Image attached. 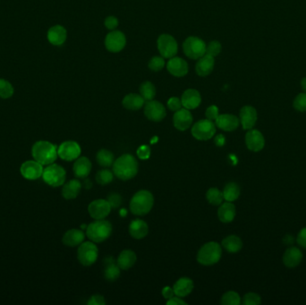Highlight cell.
Wrapping results in <instances>:
<instances>
[{"instance_id": "1", "label": "cell", "mask_w": 306, "mask_h": 305, "mask_svg": "<svg viewBox=\"0 0 306 305\" xmlns=\"http://www.w3.org/2000/svg\"><path fill=\"white\" fill-rule=\"evenodd\" d=\"M139 165L136 157L130 154H124L113 163V173L120 180L127 181L134 178L138 173Z\"/></svg>"}, {"instance_id": "2", "label": "cell", "mask_w": 306, "mask_h": 305, "mask_svg": "<svg viewBox=\"0 0 306 305\" xmlns=\"http://www.w3.org/2000/svg\"><path fill=\"white\" fill-rule=\"evenodd\" d=\"M31 154L34 160L41 165L52 164L58 156L57 146L47 141H39L33 144Z\"/></svg>"}, {"instance_id": "3", "label": "cell", "mask_w": 306, "mask_h": 305, "mask_svg": "<svg viewBox=\"0 0 306 305\" xmlns=\"http://www.w3.org/2000/svg\"><path fill=\"white\" fill-rule=\"evenodd\" d=\"M154 205L153 193L147 190L136 192L130 201V210L136 216H145L152 210Z\"/></svg>"}, {"instance_id": "4", "label": "cell", "mask_w": 306, "mask_h": 305, "mask_svg": "<svg viewBox=\"0 0 306 305\" xmlns=\"http://www.w3.org/2000/svg\"><path fill=\"white\" fill-rule=\"evenodd\" d=\"M221 256V246L216 242H210L202 245L199 250L197 254V262L203 266H212L219 262Z\"/></svg>"}, {"instance_id": "5", "label": "cell", "mask_w": 306, "mask_h": 305, "mask_svg": "<svg viewBox=\"0 0 306 305\" xmlns=\"http://www.w3.org/2000/svg\"><path fill=\"white\" fill-rule=\"evenodd\" d=\"M112 233V225L108 220L96 219L86 228V236L93 243H101L108 239Z\"/></svg>"}, {"instance_id": "6", "label": "cell", "mask_w": 306, "mask_h": 305, "mask_svg": "<svg viewBox=\"0 0 306 305\" xmlns=\"http://www.w3.org/2000/svg\"><path fill=\"white\" fill-rule=\"evenodd\" d=\"M44 182L52 187H58L66 182V172L64 167L57 164H50L43 170Z\"/></svg>"}, {"instance_id": "7", "label": "cell", "mask_w": 306, "mask_h": 305, "mask_svg": "<svg viewBox=\"0 0 306 305\" xmlns=\"http://www.w3.org/2000/svg\"><path fill=\"white\" fill-rule=\"evenodd\" d=\"M99 255V251L95 243L83 242L79 245L77 250V258L82 265L85 267L92 266L96 262Z\"/></svg>"}, {"instance_id": "8", "label": "cell", "mask_w": 306, "mask_h": 305, "mask_svg": "<svg viewBox=\"0 0 306 305\" xmlns=\"http://www.w3.org/2000/svg\"><path fill=\"white\" fill-rule=\"evenodd\" d=\"M183 50L189 58L199 59L206 54V44L200 38L191 36L184 40Z\"/></svg>"}, {"instance_id": "9", "label": "cell", "mask_w": 306, "mask_h": 305, "mask_svg": "<svg viewBox=\"0 0 306 305\" xmlns=\"http://www.w3.org/2000/svg\"><path fill=\"white\" fill-rule=\"evenodd\" d=\"M216 125L209 119H201L192 127V135L198 141H208L216 134Z\"/></svg>"}, {"instance_id": "10", "label": "cell", "mask_w": 306, "mask_h": 305, "mask_svg": "<svg viewBox=\"0 0 306 305\" xmlns=\"http://www.w3.org/2000/svg\"><path fill=\"white\" fill-rule=\"evenodd\" d=\"M157 49L161 57L172 58L175 57L178 51V45L173 36L162 34L157 39Z\"/></svg>"}, {"instance_id": "11", "label": "cell", "mask_w": 306, "mask_h": 305, "mask_svg": "<svg viewBox=\"0 0 306 305\" xmlns=\"http://www.w3.org/2000/svg\"><path fill=\"white\" fill-rule=\"evenodd\" d=\"M82 152L81 147L75 141H66L57 149V154L66 161H73L78 158Z\"/></svg>"}, {"instance_id": "12", "label": "cell", "mask_w": 306, "mask_h": 305, "mask_svg": "<svg viewBox=\"0 0 306 305\" xmlns=\"http://www.w3.org/2000/svg\"><path fill=\"white\" fill-rule=\"evenodd\" d=\"M126 44L127 38L122 31L114 30L106 36V48L110 52H120L126 47Z\"/></svg>"}, {"instance_id": "13", "label": "cell", "mask_w": 306, "mask_h": 305, "mask_svg": "<svg viewBox=\"0 0 306 305\" xmlns=\"http://www.w3.org/2000/svg\"><path fill=\"white\" fill-rule=\"evenodd\" d=\"M145 115L151 121L160 122L166 118V109L158 101H147L145 104Z\"/></svg>"}, {"instance_id": "14", "label": "cell", "mask_w": 306, "mask_h": 305, "mask_svg": "<svg viewBox=\"0 0 306 305\" xmlns=\"http://www.w3.org/2000/svg\"><path fill=\"white\" fill-rule=\"evenodd\" d=\"M111 206L109 201L103 199H99L92 201L88 207V212L92 218L96 219H104L111 212Z\"/></svg>"}, {"instance_id": "15", "label": "cell", "mask_w": 306, "mask_h": 305, "mask_svg": "<svg viewBox=\"0 0 306 305\" xmlns=\"http://www.w3.org/2000/svg\"><path fill=\"white\" fill-rule=\"evenodd\" d=\"M43 165L36 160H28L22 163L20 171L22 176L28 180H37L42 176Z\"/></svg>"}, {"instance_id": "16", "label": "cell", "mask_w": 306, "mask_h": 305, "mask_svg": "<svg viewBox=\"0 0 306 305\" xmlns=\"http://www.w3.org/2000/svg\"><path fill=\"white\" fill-rule=\"evenodd\" d=\"M245 144L250 151L257 152L264 148L265 139L261 132L251 129L245 136Z\"/></svg>"}, {"instance_id": "17", "label": "cell", "mask_w": 306, "mask_h": 305, "mask_svg": "<svg viewBox=\"0 0 306 305\" xmlns=\"http://www.w3.org/2000/svg\"><path fill=\"white\" fill-rule=\"evenodd\" d=\"M192 116L188 109H181L173 116V125L179 131H185L192 126Z\"/></svg>"}, {"instance_id": "18", "label": "cell", "mask_w": 306, "mask_h": 305, "mask_svg": "<svg viewBox=\"0 0 306 305\" xmlns=\"http://www.w3.org/2000/svg\"><path fill=\"white\" fill-rule=\"evenodd\" d=\"M166 69L175 77H183L188 73V64L181 57H174L169 58Z\"/></svg>"}, {"instance_id": "19", "label": "cell", "mask_w": 306, "mask_h": 305, "mask_svg": "<svg viewBox=\"0 0 306 305\" xmlns=\"http://www.w3.org/2000/svg\"><path fill=\"white\" fill-rule=\"evenodd\" d=\"M257 111L252 106H245L240 110V123L245 130H251L257 122Z\"/></svg>"}, {"instance_id": "20", "label": "cell", "mask_w": 306, "mask_h": 305, "mask_svg": "<svg viewBox=\"0 0 306 305\" xmlns=\"http://www.w3.org/2000/svg\"><path fill=\"white\" fill-rule=\"evenodd\" d=\"M240 120L235 115L222 114L215 120V125L218 128L226 132H233L239 127Z\"/></svg>"}, {"instance_id": "21", "label": "cell", "mask_w": 306, "mask_h": 305, "mask_svg": "<svg viewBox=\"0 0 306 305\" xmlns=\"http://www.w3.org/2000/svg\"><path fill=\"white\" fill-rule=\"evenodd\" d=\"M181 101H182V105L184 109H188V110L195 109L201 104V94L197 90L188 89L183 93Z\"/></svg>"}, {"instance_id": "22", "label": "cell", "mask_w": 306, "mask_h": 305, "mask_svg": "<svg viewBox=\"0 0 306 305\" xmlns=\"http://www.w3.org/2000/svg\"><path fill=\"white\" fill-rule=\"evenodd\" d=\"M104 278L110 282L116 281L120 277L121 269L118 266V262L112 256L104 259Z\"/></svg>"}, {"instance_id": "23", "label": "cell", "mask_w": 306, "mask_h": 305, "mask_svg": "<svg viewBox=\"0 0 306 305\" xmlns=\"http://www.w3.org/2000/svg\"><path fill=\"white\" fill-rule=\"evenodd\" d=\"M92 167V162L88 157H80L76 158L73 170L77 178H85L91 173Z\"/></svg>"}, {"instance_id": "24", "label": "cell", "mask_w": 306, "mask_h": 305, "mask_svg": "<svg viewBox=\"0 0 306 305\" xmlns=\"http://www.w3.org/2000/svg\"><path fill=\"white\" fill-rule=\"evenodd\" d=\"M48 39L54 46H61L65 43L67 38V32L65 27L55 25L51 27L48 31Z\"/></svg>"}, {"instance_id": "25", "label": "cell", "mask_w": 306, "mask_h": 305, "mask_svg": "<svg viewBox=\"0 0 306 305\" xmlns=\"http://www.w3.org/2000/svg\"><path fill=\"white\" fill-rule=\"evenodd\" d=\"M148 224L142 219H135L129 225V234L135 239H143L148 235Z\"/></svg>"}, {"instance_id": "26", "label": "cell", "mask_w": 306, "mask_h": 305, "mask_svg": "<svg viewBox=\"0 0 306 305\" xmlns=\"http://www.w3.org/2000/svg\"><path fill=\"white\" fill-rule=\"evenodd\" d=\"M303 260V253L297 247H290L285 252L283 255V262L288 268L298 267Z\"/></svg>"}, {"instance_id": "27", "label": "cell", "mask_w": 306, "mask_h": 305, "mask_svg": "<svg viewBox=\"0 0 306 305\" xmlns=\"http://www.w3.org/2000/svg\"><path fill=\"white\" fill-rule=\"evenodd\" d=\"M214 65V57L205 54L203 57L198 59L196 66H195V71H196L197 74L200 76H207L213 71Z\"/></svg>"}, {"instance_id": "28", "label": "cell", "mask_w": 306, "mask_h": 305, "mask_svg": "<svg viewBox=\"0 0 306 305\" xmlns=\"http://www.w3.org/2000/svg\"><path fill=\"white\" fill-rule=\"evenodd\" d=\"M193 288H194V285H193V281L192 279H188V278H181L175 282L173 289H174V292L176 297L183 298L190 295L193 290Z\"/></svg>"}, {"instance_id": "29", "label": "cell", "mask_w": 306, "mask_h": 305, "mask_svg": "<svg viewBox=\"0 0 306 305\" xmlns=\"http://www.w3.org/2000/svg\"><path fill=\"white\" fill-rule=\"evenodd\" d=\"M85 238V235L83 231L79 229H70L66 232V234L63 236V244L69 246V247H75L77 245L83 243Z\"/></svg>"}, {"instance_id": "30", "label": "cell", "mask_w": 306, "mask_h": 305, "mask_svg": "<svg viewBox=\"0 0 306 305\" xmlns=\"http://www.w3.org/2000/svg\"><path fill=\"white\" fill-rule=\"evenodd\" d=\"M236 207L232 202L227 201L219 205L218 217L219 220L223 223H230L236 217Z\"/></svg>"}, {"instance_id": "31", "label": "cell", "mask_w": 306, "mask_h": 305, "mask_svg": "<svg viewBox=\"0 0 306 305\" xmlns=\"http://www.w3.org/2000/svg\"><path fill=\"white\" fill-rule=\"evenodd\" d=\"M81 189L82 183L79 180L73 179L64 184L62 189V195L66 200H73L78 196Z\"/></svg>"}, {"instance_id": "32", "label": "cell", "mask_w": 306, "mask_h": 305, "mask_svg": "<svg viewBox=\"0 0 306 305\" xmlns=\"http://www.w3.org/2000/svg\"><path fill=\"white\" fill-rule=\"evenodd\" d=\"M122 104L128 110L136 111L145 107V101L140 94L130 93L123 99Z\"/></svg>"}, {"instance_id": "33", "label": "cell", "mask_w": 306, "mask_h": 305, "mask_svg": "<svg viewBox=\"0 0 306 305\" xmlns=\"http://www.w3.org/2000/svg\"><path fill=\"white\" fill-rule=\"evenodd\" d=\"M137 256L136 253L131 250H125L119 254L118 258V264L122 271H128L136 264Z\"/></svg>"}, {"instance_id": "34", "label": "cell", "mask_w": 306, "mask_h": 305, "mask_svg": "<svg viewBox=\"0 0 306 305\" xmlns=\"http://www.w3.org/2000/svg\"><path fill=\"white\" fill-rule=\"evenodd\" d=\"M222 247L230 253H238L243 248V242L237 236H228L222 241Z\"/></svg>"}, {"instance_id": "35", "label": "cell", "mask_w": 306, "mask_h": 305, "mask_svg": "<svg viewBox=\"0 0 306 305\" xmlns=\"http://www.w3.org/2000/svg\"><path fill=\"white\" fill-rule=\"evenodd\" d=\"M224 200L229 202L236 201L240 196V187L236 183L231 182L227 183L223 190Z\"/></svg>"}, {"instance_id": "36", "label": "cell", "mask_w": 306, "mask_h": 305, "mask_svg": "<svg viewBox=\"0 0 306 305\" xmlns=\"http://www.w3.org/2000/svg\"><path fill=\"white\" fill-rule=\"evenodd\" d=\"M96 158L98 164L102 167H110L115 161L114 154L105 149H101V151H99V152L97 153Z\"/></svg>"}, {"instance_id": "37", "label": "cell", "mask_w": 306, "mask_h": 305, "mask_svg": "<svg viewBox=\"0 0 306 305\" xmlns=\"http://www.w3.org/2000/svg\"><path fill=\"white\" fill-rule=\"evenodd\" d=\"M140 95L145 99V101H153L156 96V88L151 82H145L140 86Z\"/></svg>"}, {"instance_id": "38", "label": "cell", "mask_w": 306, "mask_h": 305, "mask_svg": "<svg viewBox=\"0 0 306 305\" xmlns=\"http://www.w3.org/2000/svg\"><path fill=\"white\" fill-rule=\"evenodd\" d=\"M206 198L210 204L213 206H219L221 203H223V192L219 191L218 188H210L207 191Z\"/></svg>"}, {"instance_id": "39", "label": "cell", "mask_w": 306, "mask_h": 305, "mask_svg": "<svg viewBox=\"0 0 306 305\" xmlns=\"http://www.w3.org/2000/svg\"><path fill=\"white\" fill-rule=\"evenodd\" d=\"M95 178H96L97 183L99 184L107 185L113 181L114 173L109 169H101L97 172Z\"/></svg>"}, {"instance_id": "40", "label": "cell", "mask_w": 306, "mask_h": 305, "mask_svg": "<svg viewBox=\"0 0 306 305\" xmlns=\"http://www.w3.org/2000/svg\"><path fill=\"white\" fill-rule=\"evenodd\" d=\"M240 304V296L235 291H228L221 297V305H239Z\"/></svg>"}, {"instance_id": "41", "label": "cell", "mask_w": 306, "mask_h": 305, "mask_svg": "<svg viewBox=\"0 0 306 305\" xmlns=\"http://www.w3.org/2000/svg\"><path fill=\"white\" fill-rule=\"evenodd\" d=\"M13 87L8 81L0 79V98L9 99L13 96Z\"/></svg>"}, {"instance_id": "42", "label": "cell", "mask_w": 306, "mask_h": 305, "mask_svg": "<svg viewBox=\"0 0 306 305\" xmlns=\"http://www.w3.org/2000/svg\"><path fill=\"white\" fill-rule=\"evenodd\" d=\"M221 49H222L221 44L217 40H213L210 42L208 46H206V54L211 57H217L219 53L221 52Z\"/></svg>"}, {"instance_id": "43", "label": "cell", "mask_w": 306, "mask_h": 305, "mask_svg": "<svg viewBox=\"0 0 306 305\" xmlns=\"http://www.w3.org/2000/svg\"><path fill=\"white\" fill-rule=\"evenodd\" d=\"M166 65L163 57H153L149 62V68L154 72H158L164 68Z\"/></svg>"}, {"instance_id": "44", "label": "cell", "mask_w": 306, "mask_h": 305, "mask_svg": "<svg viewBox=\"0 0 306 305\" xmlns=\"http://www.w3.org/2000/svg\"><path fill=\"white\" fill-rule=\"evenodd\" d=\"M294 108L299 112L306 111V92L298 94L293 103Z\"/></svg>"}, {"instance_id": "45", "label": "cell", "mask_w": 306, "mask_h": 305, "mask_svg": "<svg viewBox=\"0 0 306 305\" xmlns=\"http://www.w3.org/2000/svg\"><path fill=\"white\" fill-rule=\"evenodd\" d=\"M262 303L261 297L255 293H248L243 298L244 305H259Z\"/></svg>"}, {"instance_id": "46", "label": "cell", "mask_w": 306, "mask_h": 305, "mask_svg": "<svg viewBox=\"0 0 306 305\" xmlns=\"http://www.w3.org/2000/svg\"><path fill=\"white\" fill-rule=\"evenodd\" d=\"M107 201H109L112 209H118L122 205V196L117 192H112L108 195Z\"/></svg>"}, {"instance_id": "47", "label": "cell", "mask_w": 306, "mask_h": 305, "mask_svg": "<svg viewBox=\"0 0 306 305\" xmlns=\"http://www.w3.org/2000/svg\"><path fill=\"white\" fill-rule=\"evenodd\" d=\"M183 105L181 99L177 97H172L168 101H167V108L170 109L171 111H177L179 109H182Z\"/></svg>"}, {"instance_id": "48", "label": "cell", "mask_w": 306, "mask_h": 305, "mask_svg": "<svg viewBox=\"0 0 306 305\" xmlns=\"http://www.w3.org/2000/svg\"><path fill=\"white\" fill-rule=\"evenodd\" d=\"M205 116L207 119L211 120V121H213V120L215 121L219 116V108L215 105L210 106L208 109H206Z\"/></svg>"}, {"instance_id": "49", "label": "cell", "mask_w": 306, "mask_h": 305, "mask_svg": "<svg viewBox=\"0 0 306 305\" xmlns=\"http://www.w3.org/2000/svg\"><path fill=\"white\" fill-rule=\"evenodd\" d=\"M137 155L141 159H147L151 155V148L148 145H143L137 150Z\"/></svg>"}, {"instance_id": "50", "label": "cell", "mask_w": 306, "mask_h": 305, "mask_svg": "<svg viewBox=\"0 0 306 305\" xmlns=\"http://www.w3.org/2000/svg\"><path fill=\"white\" fill-rule=\"evenodd\" d=\"M105 26L111 31L116 30V28L118 26V19L115 16H108L105 20Z\"/></svg>"}, {"instance_id": "51", "label": "cell", "mask_w": 306, "mask_h": 305, "mask_svg": "<svg viewBox=\"0 0 306 305\" xmlns=\"http://www.w3.org/2000/svg\"><path fill=\"white\" fill-rule=\"evenodd\" d=\"M88 305H105V298L102 297V296H100V295H94V296H92V297L90 298V300L88 301Z\"/></svg>"}, {"instance_id": "52", "label": "cell", "mask_w": 306, "mask_h": 305, "mask_svg": "<svg viewBox=\"0 0 306 305\" xmlns=\"http://www.w3.org/2000/svg\"><path fill=\"white\" fill-rule=\"evenodd\" d=\"M297 241L301 247L306 249V227L303 228L302 230L299 232Z\"/></svg>"}, {"instance_id": "53", "label": "cell", "mask_w": 306, "mask_h": 305, "mask_svg": "<svg viewBox=\"0 0 306 305\" xmlns=\"http://www.w3.org/2000/svg\"><path fill=\"white\" fill-rule=\"evenodd\" d=\"M166 305H186L187 303L184 302L181 297H173L166 301Z\"/></svg>"}, {"instance_id": "54", "label": "cell", "mask_w": 306, "mask_h": 305, "mask_svg": "<svg viewBox=\"0 0 306 305\" xmlns=\"http://www.w3.org/2000/svg\"><path fill=\"white\" fill-rule=\"evenodd\" d=\"M162 296L163 297L168 300L173 297H175V292H174V289L173 288H169V287H166V288L162 289Z\"/></svg>"}, {"instance_id": "55", "label": "cell", "mask_w": 306, "mask_h": 305, "mask_svg": "<svg viewBox=\"0 0 306 305\" xmlns=\"http://www.w3.org/2000/svg\"><path fill=\"white\" fill-rule=\"evenodd\" d=\"M226 143V139H225V136L223 135H219L218 136H216L215 138V144L219 147H222L224 144Z\"/></svg>"}, {"instance_id": "56", "label": "cell", "mask_w": 306, "mask_h": 305, "mask_svg": "<svg viewBox=\"0 0 306 305\" xmlns=\"http://www.w3.org/2000/svg\"><path fill=\"white\" fill-rule=\"evenodd\" d=\"M83 185L85 189H91L92 187V182L90 179L85 177L84 181H83Z\"/></svg>"}, {"instance_id": "57", "label": "cell", "mask_w": 306, "mask_h": 305, "mask_svg": "<svg viewBox=\"0 0 306 305\" xmlns=\"http://www.w3.org/2000/svg\"><path fill=\"white\" fill-rule=\"evenodd\" d=\"M301 85H302V89L304 90V92H306V77L303 79L301 81Z\"/></svg>"}]
</instances>
